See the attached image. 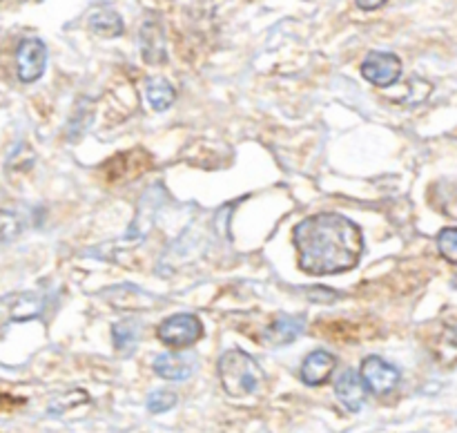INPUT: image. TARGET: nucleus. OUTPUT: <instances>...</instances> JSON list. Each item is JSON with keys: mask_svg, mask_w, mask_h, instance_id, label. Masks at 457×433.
I'll use <instances>...</instances> for the list:
<instances>
[{"mask_svg": "<svg viewBox=\"0 0 457 433\" xmlns=\"http://www.w3.org/2000/svg\"><path fill=\"white\" fill-rule=\"evenodd\" d=\"M112 337H114L116 348L120 353H132L137 348L138 337H141V329L134 320L119 321V324L112 326Z\"/></svg>", "mask_w": 457, "mask_h": 433, "instance_id": "4468645a", "label": "nucleus"}, {"mask_svg": "<svg viewBox=\"0 0 457 433\" xmlns=\"http://www.w3.org/2000/svg\"><path fill=\"white\" fill-rule=\"evenodd\" d=\"M145 96L147 103L152 105V110L165 112L168 107H172L174 98H177V92H174L172 83H168L165 79H147L145 83Z\"/></svg>", "mask_w": 457, "mask_h": 433, "instance_id": "f8f14e48", "label": "nucleus"}, {"mask_svg": "<svg viewBox=\"0 0 457 433\" xmlns=\"http://www.w3.org/2000/svg\"><path fill=\"white\" fill-rule=\"evenodd\" d=\"M145 404L150 413H165V411H170L174 404H177V393L161 388V391H154L147 396Z\"/></svg>", "mask_w": 457, "mask_h": 433, "instance_id": "dca6fc26", "label": "nucleus"}, {"mask_svg": "<svg viewBox=\"0 0 457 433\" xmlns=\"http://www.w3.org/2000/svg\"><path fill=\"white\" fill-rule=\"evenodd\" d=\"M335 366H337V357H335L333 353L320 348V351H312L311 355L302 362L299 378H302V382L308 384V387H321V384H326L330 379Z\"/></svg>", "mask_w": 457, "mask_h": 433, "instance_id": "6e6552de", "label": "nucleus"}, {"mask_svg": "<svg viewBox=\"0 0 457 433\" xmlns=\"http://www.w3.org/2000/svg\"><path fill=\"white\" fill-rule=\"evenodd\" d=\"M366 387L361 382L360 373L355 371H344L337 379H335V396L337 400L346 406L348 411H360L366 402Z\"/></svg>", "mask_w": 457, "mask_h": 433, "instance_id": "9b49d317", "label": "nucleus"}, {"mask_svg": "<svg viewBox=\"0 0 457 433\" xmlns=\"http://www.w3.org/2000/svg\"><path fill=\"white\" fill-rule=\"evenodd\" d=\"M360 378L364 382L366 391L375 393V396H386V393H391L400 384L402 375L386 360H382L378 355H370L361 362Z\"/></svg>", "mask_w": 457, "mask_h": 433, "instance_id": "39448f33", "label": "nucleus"}, {"mask_svg": "<svg viewBox=\"0 0 457 433\" xmlns=\"http://www.w3.org/2000/svg\"><path fill=\"white\" fill-rule=\"evenodd\" d=\"M47 65V47L40 38H25L16 49V71L22 83H34Z\"/></svg>", "mask_w": 457, "mask_h": 433, "instance_id": "0eeeda50", "label": "nucleus"}, {"mask_svg": "<svg viewBox=\"0 0 457 433\" xmlns=\"http://www.w3.org/2000/svg\"><path fill=\"white\" fill-rule=\"evenodd\" d=\"M18 230H21L18 219L13 217L12 212H3V210H0V244L13 239V237L18 235Z\"/></svg>", "mask_w": 457, "mask_h": 433, "instance_id": "a211bd4d", "label": "nucleus"}, {"mask_svg": "<svg viewBox=\"0 0 457 433\" xmlns=\"http://www.w3.org/2000/svg\"><path fill=\"white\" fill-rule=\"evenodd\" d=\"M437 248H440V254L449 263L457 262V230L455 228H445L437 237Z\"/></svg>", "mask_w": 457, "mask_h": 433, "instance_id": "f3484780", "label": "nucleus"}, {"mask_svg": "<svg viewBox=\"0 0 457 433\" xmlns=\"http://www.w3.org/2000/svg\"><path fill=\"white\" fill-rule=\"evenodd\" d=\"M89 27L94 34L103 36V38H114L123 31V21L114 9H98L89 16Z\"/></svg>", "mask_w": 457, "mask_h": 433, "instance_id": "ddd939ff", "label": "nucleus"}, {"mask_svg": "<svg viewBox=\"0 0 457 433\" xmlns=\"http://www.w3.org/2000/svg\"><path fill=\"white\" fill-rule=\"evenodd\" d=\"M45 308L40 293H9L0 297V326L29 321L38 317Z\"/></svg>", "mask_w": 457, "mask_h": 433, "instance_id": "20e7f679", "label": "nucleus"}, {"mask_svg": "<svg viewBox=\"0 0 457 433\" xmlns=\"http://www.w3.org/2000/svg\"><path fill=\"white\" fill-rule=\"evenodd\" d=\"M141 47H143V56H145L147 62H163L165 58L163 36H161L159 29H156L154 34V25H152V22H145V27H143Z\"/></svg>", "mask_w": 457, "mask_h": 433, "instance_id": "2eb2a0df", "label": "nucleus"}, {"mask_svg": "<svg viewBox=\"0 0 457 433\" xmlns=\"http://www.w3.org/2000/svg\"><path fill=\"white\" fill-rule=\"evenodd\" d=\"M303 329H306L303 317L279 315L275 321H270L266 326V330H263V342L268 346H286V344H293L295 339L302 337Z\"/></svg>", "mask_w": 457, "mask_h": 433, "instance_id": "1a4fd4ad", "label": "nucleus"}, {"mask_svg": "<svg viewBox=\"0 0 457 433\" xmlns=\"http://www.w3.org/2000/svg\"><path fill=\"white\" fill-rule=\"evenodd\" d=\"M299 268L308 275H335L357 266L364 253L360 226L337 212L303 219L295 228Z\"/></svg>", "mask_w": 457, "mask_h": 433, "instance_id": "f257e3e1", "label": "nucleus"}, {"mask_svg": "<svg viewBox=\"0 0 457 433\" xmlns=\"http://www.w3.org/2000/svg\"><path fill=\"white\" fill-rule=\"evenodd\" d=\"M355 3H357V7H360V9H366V12H370V9L382 7L386 0H355Z\"/></svg>", "mask_w": 457, "mask_h": 433, "instance_id": "6ab92c4d", "label": "nucleus"}, {"mask_svg": "<svg viewBox=\"0 0 457 433\" xmlns=\"http://www.w3.org/2000/svg\"><path fill=\"white\" fill-rule=\"evenodd\" d=\"M219 379L230 397L253 396L263 384V369L253 355L241 348H230L219 357Z\"/></svg>", "mask_w": 457, "mask_h": 433, "instance_id": "f03ea898", "label": "nucleus"}, {"mask_svg": "<svg viewBox=\"0 0 457 433\" xmlns=\"http://www.w3.org/2000/svg\"><path fill=\"white\" fill-rule=\"evenodd\" d=\"M204 335V324L196 315L190 312H179V315L168 317L156 329V337L170 348H186L199 342Z\"/></svg>", "mask_w": 457, "mask_h": 433, "instance_id": "7ed1b4c3", "label": "nucleus"}, {"mask_svg": "<svg viewBox=\"0 0 457 433\" xmlns=\"http://www.w3.org/2000/svg\"><path fill=\"white\" fill-rule=\"evenodd\" d=\"M361 74L378 87H391L402 76V61L391 52H370L361 62Z\"/></svg>", "mask_w": 457, "mask_h": 433, "instance_id": "423d86ee", "label": "nucleus"}, {"mask_svg": "<svg viewBox=\"0 0 457 433\" xmlns=\"http://www.w3.org/2000/svg\"><path fill=\"white\" fill-rule=\"evenodd\" d=\"M195 371L196 360L195 355H187V353H163L154 360V373L163 379H172V382H183Z\"/></svg>", "mask_w": 457, "mask_h": 433, "instance_id": "9d476101", "label": "nucleus"}]
</instances>
